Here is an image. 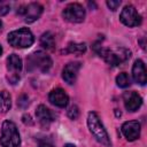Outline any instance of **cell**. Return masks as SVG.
Instances as JSON below:
<instances>
[{
	"label": "cell",
	"mask_w": 147,
	"mask_h": 147,
	"mask_svg": "<svg viewBox=\"0 0 147 147\" xmlns=\"http://www.w3.org/2000/svg\"><path fill=\"white\" fill-rule=\"evenodd\" d=\"M116 84L118 87H122V88H125L127 86H130L131 84V80H130V77L126 72H121L117 77H116Z\"/></svg>",
	"instance_id": "d6986e66"
},
{
	"label": "cell",
	"mask_w": 147,
	"mask_h": 147,
	"mask_svg": "<svg viewBox=\"0 0 147 147\" xmlns=\"http://www.w3.org/2000/svg\"><path fill=\"white\" fill-rule=\"evenodd\" d=\"M79 69H80V63L79 62H70V63H68L62 70L63 80L65 83H68L69 85H72L77 79Z\"/></svg>",
	"instance_id": "4fadbf2b"
},
{
	"label": "cell",
	"mask_w": 147,
	"mask_h": 147,
	"mask_svg": "<svg viewBox=\"0 0 147 147\" xmlns=\"http://www.w3.org/2000/svg\"><path fill=\"white\" fill-rule=\"evenodd\" d=\"M52 67V59L44 52L38 51L26 57V70L47 72Z\"/></svg>",
	"instance_id": "3957f363"
},
{
	"label": "cell",
	"mask_w": 147,
	"mask_h": 147,
	"mask_svg": "<svg viewBox=\"0 0 147 147\" xmlns=\"http://www.w3.org/2000/svg\"><path fill=\"white\" fill-rule=\"evenodd\" d=\"M63 147H76V146H75L74 144H65Z\"/></svg>",
	"instance_id": "d4e9b609"
},
{
	"label": "cell",
	"mask_w": 147,
	"mask_h": 147,
	"mask_svg": "<svg viewBox=\"0 0 147 147\" xmlns=\"http://www.w3.org/2000/svg\"><path fill=\"white\" fill-rule=\"evenodd\" d=\"M36 117H37L38 122H39L42 126H48L52 122L55 121V117H56V116H55V114H54L51 109H48L46 106L40 105V106H38L37 110H36Z\"/></svg>",
	"instance_id": "5bb4252c"
},
{
	"label": "cell",
	"mask_w": 147,
	"mask_h": 147,
	"mask_svg": "<svg viewBox=\"0 0 147 147\" xmlns=\"http://www.w3.org/2000/svg\"><path fill=\"white\" fill-rule=\"evenodd\" d=\"M1 54H2V47L0 46V55H1Z\"/></svg>",
	"instance_id": "4316f807"
},
{
	"label": "cell",
	"mask_w": 147,
	"mask_h": 147,
	"mask_svg": "<svg viewBox=\"0 0 147 147\" xmlns=\"http://www.w3.org/2000/svg\"><path fill=\"white\" fill-rule=\"evenodd\" d=\"M96 52L109 65H113V67L119 65L131 57V52L126 48L109 49V48H102L101 46H99V49H96Z\"/></svg>",
	"instance_id": "7a4b0ae2"
},
{
	"label": "cell",
	"mask_w": 147,
	"mask_h": 147,
	"mask_svg": "<svg viewBox=\"0 0 147 147\" xmlns=\"http://www.w3.org/2000/svg\"><path fill=\"white\" fill-rule=\"evenodd\" d=\"M1 29H2V22L0 21V30H1Z\"/></svg>",
	"instance_id": "484cf974"
},
{
	"label": "cell",
	"mask_w": 147,
	"mask_h": 147,
	"mask_svg": "<svg viewBox=\"0 0 147 147\" xmlns=\"http://www.w3.org/2000/svg\"><path fill=\"white\" fill-rule=\"evenodd\" d=\"M119 5H121V1H118V0H116V1H114V0L107 1V6H108L109 9H111V10H116V9L119 7Z\"/></svg>",
	"instance_id": "603a6c76"
},
{
	"label": "cell",
	"mask_w": 147,
	"mask_h": 147,
	"mask_svg": "<svg viewBox=\"0 0 147 147\" xmlns=\"http://www.w3.org/2000/svg\"><path fill=\"white\" fill-rule=\"evenodd\" d=\"M9 10H10V6L7 5V3H5V2H1V1H0V16L6 15Z\"/></svg>",
	"instance_id": "7402d4cb"
},
{
	"label": "cell",
	"mask_w": 147,
	"mask_h": 147,
	"mask_svg": "<svg viewBox=\"0 0 147 147\" xmlns=\"http://www.w3.org/2000/svg\"><path fill=\"white\" fill-rule=\"evenodd\" d=\"M123 101L124 106L129 111H136L138 110L141 105H142V98L136 92V91H130L125 92L123 94Z\"/></svg>",
	"instance_id": "8fae6325"
},
{
	"label": "cell",
	"mask_w": 147,
	"mask_h": 147,
	"mask_svg": "<svg viewBox=\"0 0 147 147\" xmlns=\"http://www.w3.org/2000/svg\"><path fill=\"white\" fill-rule=\"evenodd\" d=\"M11 98L7 91H0V113L5 114L10 109Z\"/></svg>",
	"instance_id": "2e32d148"
},
{
	"label": "cell",
	"mask_w": 147,
	"mask_h": 147,
	"mask_svg": "<svg viewBox=\"0 0 147 147\" xmlns=\"http://www.w3.org/2000/svg\"><path fill=\"white\" fill-rule=\"evenodd\" d=\"M42 6L38 2H31L29 5L25 6H21L20 9L17 10V14L22 15L24 17V22L26 23H33L34 21H37L40 15L42 14Z\"/></svg>",
	"instance_id": "52a82bcc"
},
{
	"label": "cell",
	"mask_w": 147,
	"mask_h": 147,
	"mask_svg": "<svg viewBox=\"0 0 147 147\" xmlns=\"http://www.w3.org/2000/svg\"><path fill=\"white\" fill-rule=\"evenodd\" d=\"M87 126H88V130L90 132L92 133V136L95 138L96 141H99L100 144L105 145V146H110V139H109V136L106 131V129L103 127L99 116L96 115V113L94 111H91L88 113L87 115Z\"/></svg>",
	"instance_id": "6da1fadb"
},
{
	"label": "cell",
	"mask_w": 147,
	"mask_h": 147,
	"mask_svg": "<svg viewBox=\"0 0 147 147\" xmlns=\"http://www.w3.org/2000/svg\"><path fill=\"white\" fill-rule=\"evenodd\" d=\"M132 77L137 84L145 85L147 82V75H146V67L141 60H136L132 67Z\"/></svg>",
	"instance_id": "9a60e30c"
},
{
	"label": "cell",
	"mask_w": 147,
	"mask_h": 147,
	"mask_svg": "<svg viewBox=\"0 0 147 147\" xmlns=\"http://www.w3.org/2000/svg\"><path fill=\"white\" fill-rule=\"evenodd\" d=\"M17 105H18V107H21V108H25V107L29 105V98H28V95L22 94V95L17 99Z\"/></svg>",
	"instance_id": "44dd1931"
},
{
	"label": "cell",
	"mask_w": 147,
	"mask_h": 147,
	"mask_svg": "<svg viewBox=\"0 0 147 147\" xmlns=\"http://www.w3.org/2000/svg\"><path fill=\"white\" fill-rule=\"evenodd\" d=\"M48 100L52 105L59 107V108H64L67 107L69 102V96L62 88H54L53 91L49 92L48 94Z\"/></svg>",
	"instance_id": "7c38bea8"
},
{
	"label": "cell",
	"mask_w": 147,
	"mask_h": 147,
	"mask_svg": "<svg viewBox=\"0 0 147 147\" xmlns=\"http://www.w3.org/2000/svg\"><path fill=\"white\" fill-rule=\"evenodd\" d=\"M121 130L123 136L129 141H133L140 137V123L137 121H129L123 123Z\"/></svg>",
	"instance_id": "30bf717a"
},
{
	"label": "cell",
	"mask_w": 147,
	"mask_h": 147,
	"mask_svg": "<svg viewBox=\"0 0 147 147\" xmlns=\"http://www.w3.org/2000/svg\"><path fill=\"white\" fill-rule=\"evenodd\" d=\"M40 45H41L44 48H46V49H52V48H54V46H55V39H54L53 33L49 32V31L42 33L41 37H40Z\"/></svg>",
	"instance_id": "e0dca14e"
},
{
	"label": "cell",
	"mask_w": 147,
	"mask_h": 147,
	"mask_svg": "<svg viewBox=\"0 0 147 147\" xmlns=\"http://www.w3.org/2000/svg\"><path fill=\"white\" fill-rule=\"evenodd\" d=\"M86 51V45L84 42H69L67 46L65 53H72V54H83Z\"/></svg>",
	"instance_id": "ac0fdd59"
},
{
	"label": "cell",
	"mask_w": 147,
	"mask_h": 147,
	"mask_svg": "<svg viewBox=\"0 0 147 147\" xmlns=\"http://www.w3.org/2000/svg\"><path fill=\"white\" fill-rule=\"evenodd\" d=\"M119 20L124 25H126L129 28L138 26L141 24V21H142L140 14L137 11V9L132 5H127L122 9Z\"/></svg>",
	"instance_id": "9c48e42d"
},
{
	"label": "cell",
	"mask_w": 147,
	"mask_h": 147,
	"mask_svg": "<svg viewBox=\"0 0 147 147\" xmlns=\"http://www.w3.org/2000/svg\"><path fill=\"white\" fill-rule=\"evenodd\" d=\"M0 145L2 147H18L21 145V138L16 124L11 121H5L1 129Z\"/></svg>",
	"instance_id": "277c9868"
},
{
	"label": "cell",
	"mask_w": 147,
	"mask_h": 147,
	"mask_svg": "<svg viewBox=\"0 0 147 147\" xmlns=\"http://www.w3.org/2000/svg\"><path fill=\"white\" fill-rule=\"evenodd\" d=\"M38 147H53V146H52V144L48 142V141H40Z\"/></svg>",
	"instance_id": "cb8c5ba5"
},
{
	"label": "cell",
	"mask_w": 147,
	"mask_h": 147,
	"mask_svg": "<svg viewBox=\"0 0 147 147\" xmlns=\"http://www.w3.org/2000/svg\"><path fill=\"white\" fill-rule=\"evenodd\" d=\"M22 65V60L17 54L13 53L7 57V79L11 85H15L20 80Z\"/></svg>",
	"instance_id": "8992f818"
},
{
	"label": "cell",
	"mask_w": 147,
	"mask_h": 147,
	"mask_svg": "<svg viewBox=\"0 0 147 147\" xmlns=\"http://www.w3.org/2000/svg\"><path fill=\"white\" fill-rule=\"evenodd\" d=\"M62 16L70 23H80L85 18V9L79 3H70L63 9Z\"/></svg>",
	"instance_id": "ba28073f"
},
{
	"label": "cell",
	"mask_w": 147,
	"mask_h": 147,
	"mask_svg": "<svg viewBox=\"0 0 147 147\" xmlns=\"http://www.w3.org/2000/svg\"><path fill=\"white\" fill-rule=\"evenodd\" d=\"M67 114H68V117H69L70 119H77L78 116H79V109H78V107H77L76 105H72V106L68 109Z\"/></svg>",
	"instance_id": "ffe728a7"
},
{
	"label": "cell",
	"mask_w": 147,
	"mask_h": 147,
	"mask_svg": "<svg viewBox=\"0 0 147 147\" xmlns=\"http://www.w3.org/2000/svg\"><path fill=\"white\" fill-rule=\"evenodd\" d=\"M8 42L16 48H28L34 42V37L28 28H22L8 33Z\"/></svg>",
	"instance_id": "5b68a950"
}]
</instances>
